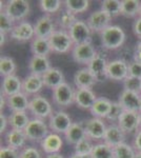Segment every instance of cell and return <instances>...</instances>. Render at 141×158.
I'll use <instances>...</instances> for the list:
<instances>
[{
	"mask_svg": "<svg viewBox=\"0 0 141 158\" xmlns=\"http://www.w3.org/2000/svg\"><path fill=\"white\" fill-rule=\"evenodd\" d=\"M77 20L78 19H77L76 15L74 13L64 9L62 12H60V16L58 18V25L60 27V30L68 31Z\"/></svg>",
	"mask_w": 141,
	"mask_h": 158,
	"instance_id": "cell-38",
	"label": "cell"
},
{
	"mask_svg": "<svg viewBox=\"0 0 141 158\" xmlns=\"http://www.w3.org/2000/svg\"><path fill=\"white\" fill-rule=\"evenodd\" d=\"M68 32L70 34L72 40H73L74 44H81V43L92 41L93 32L91 31L86 21H84V20L78 19Z\"/></svg>",
	"mask_w": 141,
	"mask_h": 158,
	"instance_id": "cell-10",
	"label": "cell"
},
{
	"mask_svg": "<svg viewBox=\"0 0 141 158\" xmlns=\"http://www.w3.org/2000/svg\"><path fill=\"white\" fill-rule=\"evenodd\" d=\"M135 158H141V152H137V154H136Z\"/></svg>",
	"mask_w": 141,
	"mask_h": 158,
	"instance_id": "cell-55",
	"label": "cell"
},
{
	"mask_svg": "<svg viewBox=\"0 0 141 158\" xmlns=\"http://www.w3.org/2000/svg\"><path fill=\"white\" fill-rule=\"evenodd\" d=\"M141 7L139 0H121V16L125 18H137Z\"/></svg>",
	"mask_w": 141,
	"mask_h": 158,
	"instance_id": "cell-32",
	"label": "cell"
},
{
	"mask_svg": "<svg viewBox=\"0 0 141 158\" xmlns=\"http://www.w3.org/2000/svg\"><path fill=\"white\" fill-rule=\"evenodd\" d=\"M63 6V1L61 0H40L39 7L44 13V15H53L56 13H60Z\"/></svg>",
	"mask_w": 141,
	"mask_h": 158,
	"instance_id": "cell-37",
	"label": "cell"
},
{
	"mask_svg": "<svg viewBox=\"0 0 141 158\" xmlns=\"http://www.w3.org/2000/svg\"><path fill=\"white\" fill-rule=\"evenodd\" d=\"M64 136L65 141L71 146H76L78 142H80L81 140L86 138V133L85 129H84V123L83 122H73V124L71 126V128L68 130V132L63 135Z\"/></svg>",
	"mask_w": 141,
	"mask_h": 158,
	"instance_id": "cell-28",
	"label": "cell"
},
{
	"mask_svg": "<svg viewBox=\"0 0 141 158\" xmlns=\"http://www.w3.org/2000/svg\"><path fill=\"white\" fill-rule=\"evenodd\" d=\"M112 17L109 16L104 11L102 10H97L93 13L89 15V17L86 18V23H88L89 27L93 33H100L103 30H106L107 27L111 25Z\"/></svg>",
	"mask_w": 141,
	"mask_h": 158,
	"instance_id": "cell-14",
	"label": "cell"
},
{
	"mask_svg": "<svg viewBox=\"0 0 141 158\" xmlns=\"http://www.w3.org/2000/svg\"><path fill=\"white\" fill-rule=\"evenodd\" d=\"M24 133L30 142L40 144V142L51 133V130L45 120L32 118L29 124L27 126V128L24 129Z\"/></svg>",
	"mask_w": 141,
	"mask_h": 158,
	"instance_id": "cell-4",
	"label": "cell"
},
{
	"mask_svg": "<svg viewBox=\"0 0 141 158\" xmlns=\"http://www.w3.org/2000/svg\"><path fill=\"white\" fill-rule=\"evenodd\" d=\"M17 71V63L14 58L10 56H1L0 58V75L3 77L15 75Z\"/></svg>",
	"mask_w": 141,
	"mask_h": 158,
	"instance_id": "cell-34",
	"label": "cell"
},
{
	"mask_svg": "<svg viewBox=\"0 0 141 158\" xmlns=\"http://www.w3.org/2000/svg\"><path fill=\"white\" fill-rule=\"evenodd\" d=\"M6 35H4V34H2V33H0V37H1V41H0V45H1V47H3L4 43H6Z\"/></svg>",
	"mask_w": 141,
	"mask_h": 158,
	"instance_id": "cell-54",
	"label": "cell"
},
{
	"mask_svg": "<svg viewBox=\"0 0 141 158\" xmlns=\"http://www.w3.org/2000/svg\"><path fill=\"white\" fill-rule=\"evenodd\" d=\"M94 141L91 138L86 137L83 140H81L80 142L74 146V153L81 155H91L92 151L94 149Z\"/></svg>",
	"mask_w": 141,
	"mask_h": 158,
	"instance_id": "cell-40",
	"label": "cell"
},
{
	"mask_svg": "<svg viewBox=\"0 0 141 158\" xmlns=\"http://www.w3.org/2000/svg\"><path fill=\"white\" fill-rule=\"evenodd\" d=\"M133 60L141 63V40H138L136 44L134 52H133Z\"/></svg>",
	"mask_w": 141,
	"mask_h": 158,
	"instance_id": "cell-50",
	"label": "cell"
},
{
	"mask_svg": "<svg viewBox=\"0 0 141 158\" xmlns=\"http://www.w3.org/2000/svg\"><path fill=\"white\" fill-rule=\"evenodd\" d=\"M113 101L110 100L106 97H98L97 100L95 101L92 109L89 110L92 114V117H96V118L104 119L106 120L107 115H109L110 111L112 108Z\"/></svg>",
	"mask_w": 141,
	"mask_h": 158,
	"instance_id": "cell-29",
	"label": "cell"
},
{
	"mask_svg": "<svg viewBox=\"0 0 141 158\" xmlns=\"http://www.w3.org/2000/svg\"><path fill=\"white\" fill-rule=\"evenodd\" d=\"M75 93L76 90L73 89L70 83L63 82L52 92L54 103L61 108V110L68 108L75 103Z\"/></svg>",
	"mask_w": 141,
	"mask_h": 158,
	"instance_id": "cell-6",
	"label": "cell"
},
{
	"mask_svg": "<svg viewBox=\"0 0 141 158\" xmlns=\"http://www.w3.org/2000/svg\"><path fill=\"white\" fill-rule=\"evenodd\" d=\"M140 99L141 94L122 90L118 97V102L124 111L140 112Z\"/></svg>",
	"mask_w": 141,
	"mask_h": 158,
	"instance_id": "cell-18",
	"label": "cell"
},
{
	"mask_svg": "<svg viewBox=\"0 0 141 158\" xmlns=\"http://www.w3.org/2000/svg\"><path fill=\"white\" fill-rule=\"evenodd\" d=\"M136 154L137 151L133 144L127 142H123L114 148V158H135Z\"/></svg>",
	"mask_w": 141,
	"mask_h": 158,
	"instance_id": "cell-39",
	"label": "cell"
},
{
	"mask_svg": "<svg viewBox=\"0 0 141 158\" xmlns=\"http://www.w3.org/2000/svg\"><path fill=\"white\" fill-rule=\"evenodd\" d=\"M122 85H123V90L141 94V79L127 76L123 80Z\"/></svg>",
	"mask_w": 141,
	"mask_h": 158,
	"instance_id": "cell-42",
	"label": "cell"
},
{
	"mask_svg": "<svg viewBox=\"0 0 141 158\" xmlns=\"http://www.w3.org/2000/svg\"><path fill=\"white\" fill-rule=\"evenodd\" d=\"M68 158H92L91 155H81V154H77V153H73Z\"/></svg>",
	"mask_w": 141,
	"mask_h": 158,
	"instance_id": "cell-52",
	"label": "cell"
},
{
	"mask_svg": "<svg viewBox=\"0 0 141 158\" xmlns=\"http://www.w3.org/2000/svg\"><path fill=\"white\" fill-rule=\"evenodd\" d=\"M123 111L124 110L122 109V106H120V103L118 101H113L111 111H110L106 120L110 121L111 123H117L120 116H121V114L123 113Z\"/></svg>",
	"mask_w": 141,
	"mask_h": 158,
	"instance_id": "cell-43",
	"label": "cell"
},
{
	"mask_svg": "<svg viewBox=\"0 0 141 158\" xmlns=\"http://www.w3.org/2000/svg\"><path fill=\"white\" fill-rule=\"evenodd\" d=\"M43 89H44V83L41 76L29 74L22 79V92L29 97L39 95Z\"/></svg>",
	"mask_w": 141,
	"mask_h": 158,
	"instance_id": "cell-17",
	"label": "cell"
},
{
	"mask_svg": "<svg viewBox=\"0 0 141 158\" xmlns=\"http://www.w3.org/2000/svg\"><path fill=\"white\" fill-rule=\"evenodd\" d=\"M19 158H43L42 152L38 148L27 146L20 151Z\"/></svg>",
	"mask_w": 141,
	"mask_h": 158,
	"instance_id": "cell-44",
	"label": "cell"
},
{
	"mask_svg": "<svg viewBox=\"0 0 141 158\" xmlns=\"http://www.w3.org/2000/svg\"><path fill=\"white\" fill-rule=\"evenodd\" d=\"M11 39L17 42H27L32 41L36 37L34 24L29 21H22L17 23L11 33Z\"/></svg>",
	"mask_w": 141,
	"mask_h": 158,
	"instance_id": "cell-15",
	"label": "cell"
},
{
	"mask_svg": "<svg viewBox=\"0 0 141 158\" xmlns=\"http://www.w3.org/2000/svg\"><path fill=\"white\" fill-rule=\"evenodd\" d=\"M140 112H141V99H140Z\"/></svg>",
	"mask_w": 141,
	"mask_h": 158,
	"instance_id": "cell-58",
	"label": "cell"
},
{
	"mask_svg": "<svg viewBox=\"0 0 141 158\" xmlns=\"http://www.w3.org/2000/svg\"><path fill=\"white\" fill-rule=\"evenodd\" d=\"M29 112L33 115V118L42 119V120L48 119L54 113L51 101L40 94L31 97Z\"/></svg>",
	"mask_w": 141,
	"mask_h": 158,
	"instance_id": "cell-3",
	"label": "cell"
},
{
	"mask_svg": "<svg viewBox=\"0 0 141 158\" xmlns=\"http://www.w3.org/2000/svg\"><path fill=\"white\" fill-rule=\"evenodd\" d=\"M6 106H7L6 96H4L1 94V96H0V110H1V113H3V110Z\"/></svg>",
	"mask_w": 141,
	"mask_h": 158,
	"instance_id": "cell-51",
	"label": "cell"
},
{
	"mask_svg": "<svg viewBox=\"0 0 141 158\" xmlns=\"http://www.w3.org/2000/svg\"><path fill=\"white\" fill-rule=\"evenodd\" d=\"M1 11H3L15 22L25 21L31 12V4L27 0H10L6 4H1Z\"/></svg>",
	"mask_w": 141,
	"mask_h": 158,
	"instance_id": "cell-2",
	"label": "cell"
},
{
	"mask_svg": "<svg viewBox=\"0 0 141 158\" xmlns=\"http://www.w3.org/2000/svg\"><path fill=\"white\" fill-rule=\"evenodd\" d=\"M84 129H85L86 136L91 138L93 141H103L104 134L106 131V123L104 119L96 118V117H91L88 120L83 121Z\"/></svg>",
	"mask_w": 141,
	"mask_h": 158,
	"instance_id": "cell-9",
	"label": "cell"
},
{
	"mask_svg": "<svg viewBox=\"0 0 141 158\" xmlns=\"http://www.w3.org/2000/svg\"><path fill=\"white\" fill-rule=\"evenodd\" d=\"M48 41H50L53 53H58V54H66L70 51L72 52L75 45L68 31L60 29L56 30L51 35Z\"/></svg>",
	"mask_w": 141,
	"mask_h": 158,
	"instance_id": "cell-5",
	"label": "cell"
},
{
	"mask_svg": "<svg viewBox=\"0 0 141 158\" xmlns=\"http://www.w3.org/2000/svg\"><path fill=\"white\" fill-rule=\"evenodd\" d=\"M22 92V79L15 75L7 76L2 78L1 82V94L6 97L13 96Z\"/></svg>",
	"mask_w": 141,
	"mask_h": 158,
	"instance_id": "cell-25",
	"label": "cell"
},
{
	"mask_svg": "<svg viewBox=\"0 0 141 158\" xmlns=\"http://www.w3.org/2000/svg\"><path fill=\"white\" fill-rule=\"evenodd\" d=\"M44 158H64L61 153H55V154H50V155H45Z\"/></svg>",
	"mask_w": 141,
	"mask_h": 158,
	"instance_id": "cell-53",
	"label": "cell"
},
{
	"mask_svg": "<svg viewBox=\"0 0 141 158\" xmlns=\"http://www.w3.org/2000/svg\"><path fill=\"white\" fill-rule=\"evenodd\" d=\"M36 37L40 38H50L51 35L56 31L55 21L50 15H43L34 24Z\"/></svg>",
	"mask_w": 141,
	"mask_h": 158,
	"instance_id": "cell-19",
	"label": "cell"
},
{
	"mask_svg": "<svg viewBox=\"0 0 141 158\" xmlns=\"http://www.w3.org/2000/svg\"><path fill=\"white\" fill-rule=\"evenodd\" d=\"M125 136H126V134L122 131L117 123H111L106 128L103 142H106L110 147L115 148L125 142Z\"/></svg>",
	"mask_w": 141,
	"mask_h": 158,
	"instance_id": "cell-23",
	"label": "cell"
},
{
	"mask_svg": "<svg viewBox=\"0 0 141 158\" xmlns=\"http://www.w3.org/2000/svg\"><path fill=\"white\" fill-rule=\"evenodd\" d=\"M107 79L113 81H121L129 76V63L123 59H113L109 61L106 69Z\"/></svg>",
	"mask_w": 141,
	"mask_h": 158,
	"instance_id": "cell-11",
	"label": "cell"
},
{
	"mask_svg": "<svg viewBox=\"0 0 141 158\" xmlns=\"http://www.w3.org/2000/svg\"><path fill=\"white\" fill-rule=\"evenodd\" d=\"M100 41L103 50L106 51H116L123 47L126 34L121 27L116 24H111L106 30L100 33Z\"/></svg>",
	"mask_w": 141,
	"mask_h": 158,
	"instance_id": "cell-1",
	"label": "cell"
},
{
	"mask_svg": "<svg viewBox=\"0 0 141 158\" xmlns=\"http://www.w3.org/2000/svg\"><path fill=\"white\" fill-rule=\"evenodd\" d=\"M63 6L65 10H68L75 15H78L88 11L91 2L89 0H65L63 1Z\"/></svg>",
	"mask_w": 141,
	"mask_h": 158,
	"instance_id": "cell-33",
	"label": "cell"
},
{
	"mask_svg": "<svg viewBox=\"0 0 141 158\" xmlns=\"http://www.w3.org/2000/svg\"><path fill=\"white\" fill-rule=\"evenodd\" d=\"M62 147H63V138L61 137L60 134L54 133V132H51V133L40 142L41 151L44 153L45 155L60 153Z\"/></svg>",
	"mask_w": 141,
	"mask_h": 158,
	"instance_id": "cell-20",
	"label": "cell"
},
{
	"mask_svg": "<svg viewBox=\"0 0 141 158\" xmlns=\"http://www.w3.org/2000/svg\"><path fill=\"white\" fill-rule=\"evenodd\" d=\"M133 32L134 35L138 38V40H141V18L137 17L133 23Z\"/></svg>",
	"mask_w": 141,
	"mask_h": 158,
	"instance_id": "cell-48",
	"label": "cell"
},
{
	"mask_svg": "<svg viewBox=\"0 0 141 158\" xmlns=\"http://www.w3.org/2000/svg\"><path fill=\"white\" fill-rule=\"evenodd\" d=\"M7 118L10 129L15 130H24L31 120L27 112H11Z\"/></svg>",
	"mask_w": 141,
	"mask_h": 158,
	"instance_id": "cell-31",
	"label": "cell"
},
{
	"mask_svg": "<svg viewBox=\"0 0 141 158\" xmlns=\"http://www.w3.org/2000/svg\"><path fill=\"white\" fill-rule=\"evenodd\" d=\"M96 93L92 89H76L75 104L81 110H91L97 100Z\"/></svg>",
	"mask_w": 141,
	"mask_h": 158,
	"instance_id": "cell-22",
	"label": "cell"
},
{
	"mask_svg": "<svg viewBox=\"0 0 141 158\" xmlns=\"http://www.w3.org/2000/svg\"><path fill=\"white\" fill-rule=\"evenodd\" d=\"M3 138L6 146L18 150V151H21L23 148L27 147V142L29 141L27 135L24 133V130L10 129L4 134Z\"/></svg>",
	"mask_w": 141,
	"mask_h": 158,
	"instance_id": "cell-16",
	"label": "cell"
},
{
	"mask_svg": "<svg viewBox=\"0 0 141 158\" xmlns=\"http://www.w3.org/2000/svg\"><path fill=\"white\" fill-rule=\"evenodd\" d=\"M16 22L11 17H9L3 11L0 13V33L4 35H11Z\"/></svg>",
	"mask_w": 141,
	"mask_h": 158,
	"instance_id": "cell-41",
	"label": "cell"
},
{
	"mask_svg": "<svg viewBox=\"0 0 141 158\" xmlns=\"http://www.w3.org/2000/svg\"><path fill=\"white\" fill-rule=\"evenodd\" d=\"M73 81L76 89H93V86L98 83L88 67L77 70L74 74Z\"/></svg>",
	"mask_w": 141,
	"mask_h": 158,
	"instance_id": "cell-21",
	"label": "cell"
},
{
	"mask_svg": "<svg viewBox=\"0 0 141 158\" xmlns=\"http://www.w3.org/2000/svg\"><path fill=\"white\" fill-rule=\"evenodd\" d=\"M100 10L104 11L112 18L121 15V0H103Z\"/></svg>",
	"mask_w": 141,
	"mask_h": 158,
	"instance_id": "cell-36",
	"label": "cell"
},
{
	"mask_svg": "<svg viewBox=\"0 0 141 158\" xmlns=\"http://www.w3.org/2000/svg\"><path fill=\"white\" fill-rule=\"evenodd\" d=\"M109 61L110 60L107 59L106 54H104L103 52H98L94 59L88 65V69L95 76L97 82H103L107 79L106 69Z\"/></svg>",
	"mask_w": 141,
	"mask_h": 158,
	"instance_id": "cell-12",
	"label": "cell"
},
{
	"mask_svg": "<svg viewBox=\"0 0 141 158\" xmlns=\"http://www.w3.org/2000/svg\"><path fill=\"white\" fill-rule=\"evenodd\" d=\"M97 50L95 49L94 44L91 42L75 44L72 50V58L78 64L88 67L92 60L97 55Z\"/></svg>",
	"mask_w": 141,
	"mask_h": 158,
	"instance_id": "cell-8",
	"label": "cell"
},
{
	"mask_svg": "<svg viewBox=\"0 0 141 158\" xmlns=\"http://www.w3.org/2000/svg\"><path fill=\"white\" fill-rule=\"evenodd\" d=\"M118 126L121 128L125 134H135L140 129V112L123 111L119 120Z\"/></svg>",
	"mask_w": 141,
	"mask_h": 158,
	"instance_id": "cell-13",
	"label": "cell"
},
{
	"mask_svg": "<svg viewBox=\"0 0 141 158\" xmlns=\"http://www.w3.org/2000/svg\"><path fill=\"white\" fill-rule=\"evenodd\" d=\"M27 68H29L30 74L42 76L52 68V65H51V61L48 57L33 55L29 60Z\"/></svg>",
	"mask_w": 141,
	"mask_h": 158,
	"instance_id": "cell-24",
	"label": "cell"
},
{
	"mask_svg": "<svg viewBox=\"0 0 141 158\" xmlns=\"http://www.w3.org/2000/svg\"><path fill=\"white\" fill-rule=\"evenodd\" d=\"M91 156L92 158H114V148L103 141L96 142Z\"/></svg>",
	"mask_w": 141,
	"mask_h": 158,
	"instance_id": "cell-35",
	"label": "cell"
},
{
	"mask_svg": "<svg viewBox=\"0 0 141 158\" xmlns=\"http://www.w3.org/2000/svg\"><path fill=\"white\" fill-rule=\"evenodd\" d=\"M10 124H9V118L4 113H0V133L6 134L9 131Z\"/></svg>",
	"mask_w": 141,
	"mask_h": 158,
	"instance_id": "cell-47",
	"label": "cell"
},
{
	"mask_svg": "<svg viewBox=\"0 0 141 158\" xmlns=\"http://www.w3.org/2000/svg\"><path fill=\"white\" fill-rule=\"evenodd\" d=\"M41 77L43 83H44V88L51 89L52 91L55 90L60 85H62L63 82H65V77L62 70L56 67H52Z\"/></svg>",
	"mask_w": 141,
	"mask_h": 158,
	"instance_id": "cell-26",
	"label": "cell"
},
{
	"mask_svg": "<svg viewBox=\"0 0 141 158\" xmlns=\"http://www.w3.org/2000/svg\"><path fill=\"white\" fill-rule=\"evenodd\" d=\"M20 151L15 150L7 146H2L0 148V158H19Z\"/></svg>",
	"mask_w": 141,
	"mask_h": 158,
	"instance_id": "cell-45",
	"label": "cell"
},
{
	"mask_svg": "<svg viewBox=\"0 0 141 158\" xmlns=\"http://www.w3.org/2000/svg\"><path fill=\"white\" fill-rule=\"evenodd\" d=\"M129 76L141 79V63L135 60L129 61Z\"/></svg>",
	"mask_w": 141,
	"mask_h": 158,
	"instance_id": "cell-46",
	"label": "cell"
},
{
	"mask_svg": "<svg viewBox=\"0 0 141 158\" xmlns=\"http://www.w3.org/2000/svg\"><path fill=\"white\" fill-rule=\"evenodd\" d=\"M140 126H141V112H140Z\"/></svg>",
	"mask_w": 141,
	"mask_h": 158,
	"instance_id": "cell-57",
	"label": "cell"
},
{
	"mask_svg": "<svg viewBox=\"0 0 141 158\" xmlns=\"http://www.w3.org/2000/svg\"><path fill=\"white\" fill-rule=\"evenodd\" d=\"M30 99L31 98L27 94L20 92L13 96L6 97L7 108L11 112H29Z\"/></svg>",
	"mask_w": 141,
	"mask_h": 158,
	"instance_id": "cell-27",
	"label": "cell"
},
{
	"mask_svg": "<svg viewBox=\"0 0 141 158\" xmlns=\"http://www.w3.org/2000/svg\"><path fill=\"white\" fill-rule=\"evenodd\" d=\"M73 122L74 121L72 120V117L68 112H65L64 110H57L54 111L52 116L48 118V124L51 132L64 135L71 128Z\"/></svg>",
	"mask_w": 141,
	"mask_h": 158,
	"instance_id": "cell-7",
	"label": "cell"
},
{
	"mask_svg": "<svg viewBox=\"0 0 141 158\" xmlns=\"http://www.w3.org/2000/svg\"><path fill=\"white\" fill-rule=\"evenodd\" d=\"M133 147L135 148V150L137 152H141V127L135 133L134 139H133Z\"/></svg>",
	"mask_w": 141,
	"mask_h": 158,
	"instance_id": "cell-49",
	"label": "cell"
},
{
	"mask_svg": "<svg viewBox=\"0 0 141 158\" xmlns=\"http://www.w3.org/2000/svg\"><path fill=\"white\" fill-rule=\"evenodd\" d=\"M31 52H32L33 55L48 57V55L53 52L50 41H48V38L35 37L31 41Z\"/></svg>",
	"mask_w": 141,
	"mask_h": 158,
	"instance_id": "cell-30",
	"label": "cell"
},
{
	"mask_svg": "<svg viewBox=\"0 0 141 158\" xmlns=\"http://www.w3.org/2000/svg\"><path fill=\"white\" fill-rule=\"evenodd\" d=\"M138 17H140V18H141V7H140V11H139V15H138Z\"/></svg>",
	"mask_w": 141,
	"mask_h": 158,
	"instance_id": "cell-56",
	"label": "cell"
}]
</instances>
